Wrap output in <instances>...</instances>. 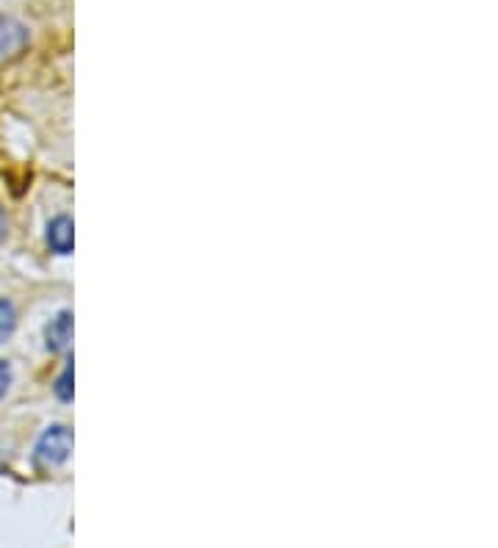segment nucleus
Masks as SVG:
<instances>
[{
	"label": "nucleus",
	"instance_id": "f257e3e1",
	"mask_svg": "<svg viewBox=\"0 0 498 548\" xmlns=\"http://www.w3.org/2000/svg\"><path fill=\"white\" fill-rule=\"evenodd\" d=\"M72 452V432L64 424H56L42 432V438L36 443V463L42 468H56V465L67 463Z\"/></svg>",
	"mask_w": 498,
	"mask_h": 548
},
{
	"label": "nucleus",
	"instance_id": "f03ea898",
	"mask_svg": "<svg viewBox=\"0 0 498 548\" xmlns=\"http://www.w3.org/2000/svg\"><path fill=\"white\" fill-rule=\"evenodd\" d=\"M28 48V28L12 17L0 20V61L17 59Z\"/></svg>",
	"mask_w": 498,
	"mask_h": 548
},
{
	"label": "nucleus",
	"instance_id": "7ed1b4c3",
	"mask_svg": "<svg viewBox=\"0 0 498 548\" xmlns=\"http://www.w3.org/2000/svg\"><path fill=\"white\" fill-rule=\"evenodd\" d=\"M45 338H48L50 352H64L72 341V313L70 310H61L56 319H50L45 327Z\"/></svg>",
	"mask_w": 498,
	"mask_h": 548
},
{
	"label": "nucleus",
	"instance_id": "20e7f679",
	"mask_svg": "<svg viewBox=\"0 0 498 548\" xmlns=\"http://www.w3.org/2000/svg\"><path fill=\"white\" fill-rule=\"evenodd\" d=\"M75 227H72L70 216H56V219H50L48 225V244L50 250L59 252V255H70L72 252V239H75V233H72Z\"/></svg>",
	"mask_w": 498,
	"mask_h": 548
},
{
	"label": "nucleus",
	"instance_id": "39448f33",
	"mask_svg": "<svg viewBox=\"0 0 498 548\" xmlns=\"http://www.w3.org/2000/svg\"><path fill=\"white\" fill-rule=\"evenodd\" d=\"M17 327V310L9 299H0V344L14 333Z\"/></svg>",
	"mask_w": 498,
	"mask_h": 548
},
{
	"label": "nucleus",
	"instance_id": "423d86ee",
	"mask_svg": "<svg viewBox=\"0 0 498 548\" xmlns=\"http://www.w3.org/2000/svg\"><path fill=\"white\" fill-rule=\"evenodd\" d=\"M56 396L61 402H72V366L61 371V377L56 380Z\"/></svg>",
	"mask_w": 498,
	"mask_h": 548
},
{
	"label": "nucleus",
	"instance_id": "0eeeda50",
	"mask_svg": "<svg viewBox=\"0 0 498 548\" xmlns=\"http://www.w3.org/2000/svg\"><path fill=\"white\" fill-rule=\"evenodd\" d=\"M9 385H12V366L6 360H0V399L6 396Z\"/></svg>",
	"mask_w": 498,
	"mask_h": 548
},
{
	"label": "nucleus",
	"instance_id": "6e6552de",
	"mask_svg": "<svg viewBox=\"0 0 498 548\" xmlns=\"http://www.w3.org/2000/svg\"><path fill=\"white\" fill-rule=\"evenodd\" d=\"M6 230H9V219H6V211L0 208V241L6 239Z\"/></svg>",
	"mask_w": 498,
	"mask_h": 548
}]
</instances>
